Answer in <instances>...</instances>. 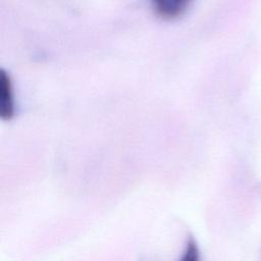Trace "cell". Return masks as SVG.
<instances>
[{
    "label": "cell",
    "instance_id": "cell-2",
    "mask_svg": "<svg viewBox=\"0 0 261 261\" xmlns=\"http://www.w3.org/2000/svg\"><path fill=\"white\" fill-rule=\"evenodd\" d=\"M192 0H151L154 12L163 19H174L188 9Z\"/></svg>",
    "mask_w": 261,
    "mask_h": 261
},
{
    "label": "cell",
    "instance_id": "cell-3",
    "mask_svg": "<svg viewBox=\"0 0 261 261\" xmlns=\"http://www.w3.org/2000/svg\"><path fill=\"white\" fill-rule=\"evenodd\" d=\"M178 261H201L198 245L193 239L187 243Z\"/></svg>",
    "mask_w": 261,
    "mask_h": 261
},
{
    "label": "cell",
    "instance_id": "cell-1",
    "mask_svg": "<svg viewBox=\"0 0 261 261\" xmlns=\"http://www.w3.org/2000/svg\"><path fill=\"white\" fill-rule=\"evenodd\" d=\"M14 115V97L12 82L5 70L0 73V116L4 120L11 119Z\"/></svg>",
    "mask_w": 261,
    "mask_h": 261
}]
</instances>
